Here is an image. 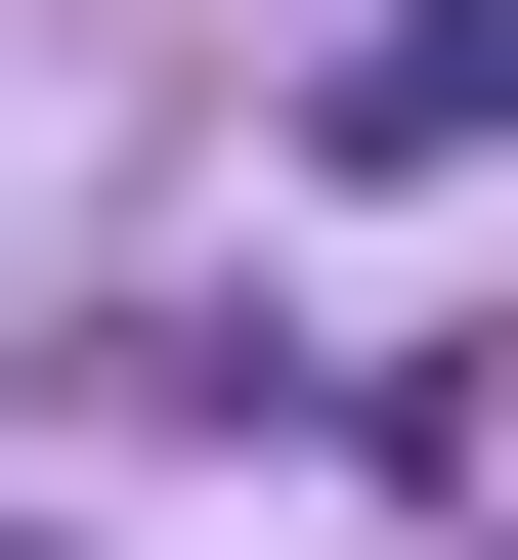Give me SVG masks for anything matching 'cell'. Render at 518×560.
I'll list each match as a JSON object with an SVG mask.
<instances>
[{"instance_id":"obj_1","label":"cell","mask_w":518,"mask_h":560,"mask_svg":"<svg viewBox=\"0 0 518 560\" xmlns=\"http://www.w3.org/2000/svg\"><path fill=\"white\" fill-rule=\"evenodd\" d=\"M302 130H346V173H475V130H518V0H389V44L302 86Z\"/></svg>"}]
</instances>
